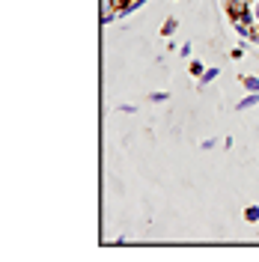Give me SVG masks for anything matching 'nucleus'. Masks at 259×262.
Segmentation results:
<instances>
[{
    "label": "nucleus",
    "instance_id": "11",
    "mask_svg": "<svg viewBox=\"0 0 259 262\" xmlns=\"http://www.w3.org/2000/svg\"><path fill=\"white\" fill-rule=\"evenodd\" d=\"M191 51H194V45H191V42H182V48H179V57H191Z\"/></svg>",
    "mask_w": 259,
    "mask_h": 262
},
{
    "label": "nucleus",
    "instance_id": "14",
    "mask_svg": "<svg viewBox=\"0 0 259 262\" xmlns=\"http://www.w3.org/2000/svg\"><path fill=\"white\" fill-rule=\"evenodd\" d=\"M250 12H253V18H256V24H259V0H250Z\"/></svg>",
    "mask_w": 259,
    "mask_h": 262
},
{
    "label": "nucleus",
    "instance_id": "6",
    "mask_svg": "<svg viewBox=\"0 0 259 262\" xmlns=\"http://www.w3.org/2000/svg\"><path fill=\"white\" fill-rule=\"evenodd\" d=\"M242 83L247 86V93H259V78H256V75H244Z\"/></svg>",
    "mask_w": 259,
    "mask_h": 262
},
{
    "label": "nucleus",
    "instance_id": "4",
    "mask_svg": "<svg viewBox=\"0 0 259 262\" xmlns=\"http://www.w3.org/2000/svg\"><path fill=\"white\" fill-rule=\"evenodd\" d=\"M143 3H146V0H122V6H119V18H122V15H131V12H137Z\"/></svg>",
    "mask_w": 259,
    "mask_h": 262
},
{
    "label": "nucleus",
    "instance_id": "3",
    "mask_svg": "<svg viewBox=\"0 0 259 262\" xmlns=\"http://www.w3.org/2000/svg\"><path fill=\"white\" fill-rule=\"evenodd\" d=\"M256 104H259V93H247V98H242V101L235 104V111L244 114V111H250V107H256Z\"/></svg>",
    "mask_w": 259,
    "mask_h": 262
},
{
    "label": "nucleus",
    "instance_id": "12",
    "mask_svg": "<svg viewBox=\"0 0 259 262\" xmlns=\"http://www.w3.org/2000/svg\"><path fill=\"white\" fill-rule=\"evenodd\" d=\"M203 72H206V69H203V63H200V60H194V63H191V75H197V78H200Z\"/></svg>",
    "mask_w": 259,
    "mask_h": 262
},
{
    "label": "nucleus",
    "instance_id": "5",
    "mask_svg": "<svg viewBox=\"0 0 259 262\" xmlns=\"http://www.w3.org/2000/svg\"><path fill=\"white\" fill-rule=\"evenodd\" d=\"M244 9H250V0H227V12L229 15H239Z\"/></svg>",
    "mask_w": 259,
    "mask_h": 262
},
{
    "label": "nucleus",
    "instance_id": "2",
    "mask_svg": "<svg viewBox=\"0 0 259 262\" xmlns=\"http://www.w3.org/2000/svg\"><path fill=\"white\" fill-rule=\"evenodd\" d=\"M116 3H119V0H101V24H104V27L119 18V6H116Z\"/></svg>",
    "mask_w": 259,
    "mask_h": 262
},
{
    "label": "nucleus",
    "instance_id": "15",
    "mask_svg": "<svg viewBox=\"0 0 259 262\" xmlns=\"http://www.w3.org/2000/svg\"><path fill=\"white\" fill-rule=\"evenodd\" d=\"M253 45H259V27H256V36H253Z\"/></svg>",
    "mask_w": 259,
    "mask_h": 262
},
{
    "label": "nucleus",
    "instance_id": "7",
    "mask_svg": "<svg viewBox=\"0 0 259 262\" xmlns=\"http://www.w3.org/2000/svg\"><path fill=\"white\" fill-rule=\"evenodd\" d=\"M218 75H221V69H206V72L200 75V86H206V83H211L214 78H218Z\"/></svg>",
    "mask_w": 259,
    "mask_h": 262
},
{
    "label": "nucleus",
    "instance_id": "13",
    "mask_svg": "<svg viewBox=\"0 0 259 262\" xmlns=\"http://www.w3.org/2000/svg\"><path fill=\"white\" fill-rule=\"evenodd\" d=\"M200 146H203V149H214V146H218V140H214V137H206Z\"/></svg>",
    "mask_w": 259,
    "mask_h": 262
},
{
    "label": "nucleus",
    "instance_id": "8",
    "mask_svg": "<svg viewBox=\"0 0 259 262\" xmlns=\"http://www.w3.org/2000/svg\"><path fill=\"white\" fill-rule=\"evenodd\" d=\"M176 30H179V21H176V18H167V21H164V27H161V33L167 36V39H170V36H173Z\"/></svg>",
    "mask_w": 259,
    "mask_h": 262
},
{
    "label": "nucleus",
    "instance_id": "1",
    "mask_svg": "<svg viewBox=\"0 0 259 262\" xmlns=\"http://www.w3.org/2000/svg\"><path fill=\"white\" fill-rule=\"evenodd\" d=\"M229 21H232V27H235V33L242 36L244 42L250 39L253 42V36H256V18H253V12L250 9H244V12H239V15H229Z\"/></svg>",
    "mask_w": 259,
    "mask_h": 262
},
{
    "label": "nucleus",
    "instance_id": "9",
    "mask_svg": "<svg viewBox=\"0 0 259 262\" xmlns=\"http://www.w3.org/2000/svg\"><path fill=\"white\" fill-rule=\"evenodd\" d=\"M244 221H247V224H256L259 221V206H247V209H244Z\"/></svg>",
    "mask_w": 259,
    "mask_h": 262
},
{
    "label": "nucleus",
    "instance_id": "10",
    "mask_svg": "<svg viewBox=\"0 0 259 262\" xmlns=\"http://www.w3.org/2000/svg\"><path fill=\"white\" fill-rule=\"evenodd\" d=\"M167 98H170V93L158 90V93H152V96H149V101H152V104H161V101H167Z\"/></svg>",
    "mask_w": 259,
    "mask_h": 262
}]
</instances>
